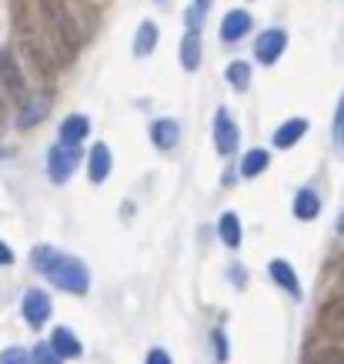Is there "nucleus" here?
Here are the masks:
<instances>
[{"label": "nucleus", "instance_id": "f257e3e1", "mask_svg": "<svg viewBox=\"0 0 344 364\" xmlns=\"http://www.w3.org/2000/svg\"><path fill=\"white\" fill-rule=\"evenodd\" d=\"M37 11H41V23H44V33L50 47H54V57L60 64L74 60L84 44V33H80L74 14L67 11L64 0H37Z\"/></svg>", "mask_w": 344, "mask_h": 364}, {"label": "nucleus", "instance_id": "f03ea898", "mask_svg": "<svg viewBox=\"0 0 344 364\" xmlns=\"http://www.w3.org/2000/svg\"><path fill=\"white\" fill-rule=\"evenodd\" d=\"M31 264L37 267V271H44L60 291H70V294H87L90 291V271L80 264L77 257H67V254H60L57 247H47V244L33 247Z\"/></svg>", "mask_w": 344, "mask_h": 364}, {"label": "nucleus", "instance_id": "7ed1b4c3", "mask_svg": "<svg viewBox=\"0 0 344 364\" xmlns=\"http://www.w3.org/2000/svg\"><path fill=\"white\" fill-rule=\"evenodd\" d=\"M0 87L11 100L23 104V100L31 97V90H27V80L21 74V64H17V57L7 50V47H0Z\"/></svg>", "mask_w": 344, "mask_h": 364}, {"label": "nucleus", "instance_id": "20e7f679", "mask_svg": "<svg viewBox=\"0 0 344 364\" xmlns=\"http://www.w3.org/2000/svg\"><path fill=\"white\" fill-rule=\"evenodd\" d=\"M80 161V147L77 144H54L50 147V154H47V171H50V181L54 184H67L70 174H74V167Z\"/></svg>", "mask_w": 344, "mask_h": 364}, {"label": "nucleus", "instance_id": "39448f33", "mask_svg": "<svg viewBox=\"0 0 344 364\" xmlns=\"http://www.w3.org/2000/svg\"><path fill=\"white\" fill-rule=\"evenodd\" d=\"M21 314H23V321H27L31 328H41V324L50 318V298H47L44 291L31 287V291L21 298Z\"/></svg>", "mask_w": 344, "mask_h": 364}, {"label": "nucleus", "instance_id": "423d86ee", "mask_svg": "<svg viewBox=\"0 0 344 364\" xmlns=\"http://www.w3.org/2000/svg\"><path fill=\"white\" fill-rule=\"evenodd\" d=\"M284 47H288V33L281 31V27H274V31H264L261 37H257L254 44V57L261 60V64H274L281 54H284Z\"/></svg>", "mask_w": 344, "mask_h": 364}, {"label": "nucleus", "instance_id": "0eeeda50", "mask_svg": "<svg viewBox=\"0 0 344 364\" xmlns=\"http://www.w3.org/2000/svg\"><path fill=\"white\" fill-rule=\"evenodd\" d=\"M237 124L231 121V114L217 111L214 114V147H217V154H234V147H237Z\"/></svg>", "mask_w": 344, "mask_h": 364}, {"label": "nucleus", "instance_id": "6e6552de", "mask_svg": "<svg viewBox=\"0 0 344 364\" xmlns=\"http://www.w3.org/2000/svg\"><path fill=\"white\" fill-rule=\"evenodd\" d=\"M47 111H50V97H47V94H31V97L21 104V117H17V124L27 131V127L44 121Z\"/></svg>", "mask_w": 344, "mask_h": 364}, {"label": "nucleus", "instance_id": "1a4fd4ad", "mask_svg": "<svg viewBox=\"0 0 344 364\" xmlns=\"http://www.w3.org/2000/svg\"><path fill=\"white\" fill-rule=\"evenodd\" d=\"M111 167H114V157H111V151H107V144H94V147H90V157H87V174H90V181H94V184L107 181Z\"/></svg>", "mask_w": 344, "mask_h": 364}, {"label": "nucleus", "instance_id": "9d476101", "mask_svg": "<svg viewBox=\"0 0 344 364\" xmlns=\"http://www.w3.org/2000/svg\"><path fill=\"white\" fill-rule=\"evenodd\" d=\"M321 331L331 338H344V298H331L321 308Z\"/></svg>", "mask_w": 344, "mask_h": 364}, {"label": "nucleus", "instance_id": "9b49d317", "mask_svg": "<svg viewBox=\"0 0 344 364\" xmlns=\"http://www.w3.org/2000/svg\"><path fill=\"white\" fill-rule=\"evenodd\" d=\"M247 31H251V14H247V11H227V14H224V21H221V37L227 41V44L241 41Z\"/></svg>", "mask_w": 344, "mask_h": 364}, {"label": "nucleus", "instance_id": "f8f14e48", "mask_svg": "<svg viewBox=\"0 0 344 364\" xmlns=\"http://www.w3.org/2000/svg\"><path fill=\"white\" fill-rule=\"evenodd\" d=\"M267 274H271V281H274V284L284 287L291 298H301L298 274H294V267H291L288 261H271V264H267Z\"/></svg>", "mask_w": 344, "mask_h": 364}, {"label": "nucleus", "instance_id": "ddd939ff", "mask_svg": "<svg viewBox=\"0 0 344 364\" xmlns=\"http://www.w3.org/2000/svg\"><path fill=\"white\" fill-rule=\"evenodd\" d=\"M151 141H154V147H161V151H171V147H178V141H181V127L174 121L161 117V121L151 124Z\"/></svg>", "mask_w": 344, "mask_h": 364}, {"label": "nucleus", "instance_id": "4468645a", "mask_svg": "<svg viewBox=\"0 0 344 364\" xmlns=\"http://www.w3.org/2000/svg\"><path fill=\"white\" fill-rule=\"evenodd\" d=\"M304 134H308V121H304V117H291L288 124H281L278 131H274V147L288 151V147H294Z\"/></svg>", "mask_w": 344, "mask_h": 364}, {"label": "nucleus", "instance_id": "2eb2a0df", "mask_svg": "<svg viewBox=\"0 0 344 364\" xmlns=\"http://www.w3.org/2000/svg\"><path fill=\"white\" fill-rule=\"evenodd\" d=\"M90 134V121L84 117V114H70L64 124H60V141L64 144H84V137Z\"/></svg>", "mask_w": 344, "mask_h": 364}, {"label": "nucleus", "instance_id": "dca6fc26", "mask_svg": "<svg viewBox=\"0 0 344 364\" xmlns=\"http://www.w3.org/2000/svg\"><path fill=\"white\" fill-rule=\"evenodd\" d=\"M321 214V198L314 194V191H298V198H294V218H301V221H314Z\"/></svg>", "mask_w": 344, "mask_h": 364}, {"label": "nucleus", "instance_id": "f3484780", "mask_svg": "<svg viewBox=\"0 0 344 364\" xmlns=\"http://www.w3.org/2000/svg\"><path fill=\"white\" fill-rule=\"evenodd\" d=\"M181 64H184V70H198L200 67V37H198V31L184 33V41H181Z\"/></svg>", "mask_w": 344, "mask_h": 364}, {"label": "nucleus", "instance_id": "a211bd4d", "mask_svg": "<svg viewBox=\"0 0 344 364\" xmlns=\"http://www.w3.org/2000/svg\"><path fill=\"white\" fill-rule=\"evenodd\" d=\"M50 344L57 348V354H60V358H77V354H80V341L70 334V328H54Z\"/></svg>", "mask_w": 344, "mask_h": 364}, {"label": "nucleus", "instance_id": "6ab92c4d", "mask_svg": "<svg viewBox=\"0 0 344 364\" xmlns=\"http://www.w3.org/2000/svg\"><path fill=\"white\" fill-rule=\"evenodd\" d=\"M154 47H157V27L151 21H144L141 27H137V37H134V54L147 57Z\"/></svg>", "mask_w": 344, "mask_h": 364}, {"label": "nucleus", "instance_id": "aec40b11", "mask_svg": "<svg viewBox=\"0 0 344 364\" xmlns=\"http://www.w3.org/2000/svg\"><path fill=\"white\" fill-rule=\"evenodd\" d=\"M217 234H221V241L227 247H237L241 244V221H237V214H221V221H217Z\"/></svg>", "mask_w": 344, "mask_h": 364}, {"label": "nucleus", "instance_id": "412c9836", "mask_svg": "<svg viewBox=\"0 0 344 364\" xmlns=\"http://www.w3.org/2000/svg\"><path fill=\"white\" fill-rule=\"evenodd\" d=\"M267 161H271V154H267V151H261V147H257V151H247L244 161H241V174H244V177H257L267 167Z\"/></svg>", "mask_w": 344, "mask_h": 364}, {"label": "nucleus", "instance_id": "4be33fe9", "mask_svg": "<svg viewBox=\"0 0 344 364\" xmlns=\"http://www.w3.org/2000/svg\"><path fill=\"white\" fill-rule=\"evenodd\" d=\"M227 80H231V87L247 90V84H251V64H247V60H234V64L227 67Z\"/></svg>", "mask_w": 344, "mask_h": 364}, {"label": "nucleus", "instance_id": "5701e85b", "mask_svg": "<svg viewBox=\"0 0 344 364\" xmlns=\"http://www.w3.org/2000/svg\"><path fill=\"white\" fill-rule=\"evenodd\" d=\"M31 354H33V364H60V354H57L54 344H37Z\"/></svg>", "mask_w": 344, "mask_h": 364}, {"label": "nucleus", "instance_id": "b1692460", "mask_svg": "<svg viewBox=\"0 0 344 364\" xmlns=\"http://www.w3.org/2000/svg\"><path fill=\"white\" fill-rule=\"evenodd\" d=\"M334 147L338 154H344V97L338 100V111H334Z\"/></svg>", "mask_w": 344, "mask_h": 364}, {"label": "nucleus", "instance_id": "393cba45", "mask_svg": "<svg viewBox=\"0 0 344 364\" xmlns=\"http://www.w3.org/2000/svg\"><path fill=\"white\" fill-rule=\"evenodd\" d=\"M0 364H33V354L23 348H7V351H0Z\"/></svg>", "mask_w": 344, "mask_h": 364}, {"label": "nucleus", "instance_id": "a878e982", "mask_svg": "<svg viewBox=\"0 0 344 364\" xmlns=\"http://www.w3.org/2000/svg\"><path fill=\"white\" fill-rule=\"evenodd\" d=\"M311 364H344V351H338V348H328V351H321L318 358H311Z\"/></svg>", "mask_w": 344, "mask_h": 364}, {"label": "nucleus", "instance_id": "bb28decb", "mask_svg": "<svg viewBox=\"0 0 344 364\" xmlns=\"http://www.w3.org/2000/svg\"><path fill=\"white\" fill-rule=\"evenodd\" d=\"M211 344H214V351H217V361H227V338H224V331H214Z\"/></svg>", "mask_w": 344, "mask_h": 364}, {"label": "nucleus", "instance_id": "cd10ccee", "mask_svg": "<svg viewBox=\"0 0 344 364\" xmlns=\"http://www.w3.org/2000/svg\"><path fill=\"white\" fill-rule=\"evenodd\" d=\"M147 364H171V354L164 348H154V351L147 354Z\"/></svg>", "mask_w": 344, "mask_h": 364}, {"label": "nucleus", "instance_id": "c85d7f7f", "mask_svg": "<svg viewBox=\"0 0 344 364\" xmlns=\"http://www.w3.org/2000/svg\"><path fill=\"white\" fill-rule=\"evenodd\" d=\"M4 264H14V251H11V244L7 241H0V267Z\"/></svg>", "mask_w": 344, "mask_h": 364}, {"label": "nucleus", "instance_id": "c756f323", "mask_svg": "<svg viewBox=\"0 0 344 364\" xmlns=\"http://www.w3.org/2000/svg\"><path fill=\"white\" fill-rule=\"evenodd\" d=\"M4 131H7V104L0 97V137H4Z\"/></svg>", "mask_w": 344, "mask_h": 364}, {"label": "nucleus", "instance_id": "7c9ffc66", "mask_svg": "<svg viewBox=\"0 0 344 364\" xmlns=\"http://www.w3.org/2000/svg\"><path fill=\"white\" fill-rule=\"evenodd\" d=\"M194 4H198L200 11H208V4H211V0H194Z\"/></svg>", "mask_w": 344, "mask_h": 364}]
</instances>
